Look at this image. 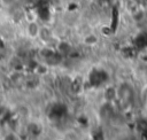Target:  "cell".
<instances>
[{
	"label": "cell",
	"mask_w": 147,
	"mask_h": 140,
	"mask_svg": "<svg viewBox=\"0 0 147 140\" xmlns=\"http://www.w3.org/2000/svg\"><path fill=\"white\" fill-rule=\"evenodd\" d=\"M29 132H30L32 135H38L39 132H40L39 125H37V124H31V125L29 126Z\"/></svg>",
	"instance_id": "5b68a950"
},
{
	"label": "cell",
	"mask_w": 147,
	"mask_h": 140,
	"mask_svg": "<svg viewBox=\"0 0 147 140\" xmlns=\"http://www.w3.org/2000/svg\"><path fill=\"white\" fill-rule=\"evenodd\" d=\"M67 112H68L67 106L63 104V103L57 102V103H54V104L51 107L49 112H48V116H49L51 119H56V120H59V119L63 118V117L67 115Z\"/></svg>",
	"instance_id": "7a4b0ae2"
},
{
	"label": "cell",
	"mask_w": 147,
	"mask_h": 140,
	"mask_svg": "<svg viewBox=\"0 0 147 140\" xmlns=\"http://www.w3.org/2000/svg\"><path fill=\"white\" fill-rule=\"evenodd\" d=\"M107 79H108L107 72L103 71V70H99V69H93V70L90 72V76H88L90 84H91L93 87H99V86L102 85Z\"/></svg>",
	"instance_id": "6da1fadb"
},
{
	"label": "cell",
	"mask_w": 147,
	"mask_h": 140,
	"mask_svg": "<svg viewBox=\"0 0 147 140\" xmlns=\"http://www.w3.org/2000/svg\"><path fill=\"white\" fill-rule=\"evenodd\" d=\"M37 13L39 15V17L41 20H48L49 16H51V13H49V7H48V3L44 0H40L37 5Z\"/></svg>",
	"instance_id": "3957f363"
},
{
	"label": "cell",
	"mask_w": 147,
	"mask_h": 140,
	"mask_svg": "<svg viewBox=\"0 0 147 140\" xmlns=\"http://www.w3.org/2000/svg\"><path fill=\"white\" fill-rule=\"evenodd\" d=\"M9 119H10V111L7 108L1 107L0 108V124H5L9 122Z\"/></svg>",
	"instance_id": "277c9868"
},
{
	"label": "cell",
	"mask_w": 147,
	"mask_h": 140,
	"mask_svg": "<svg viewBox=\"0 0 147 140\" xmlns=\"http://www.w3.org/2000/svg\"><path fill=\"white\" fill-rule=\"evenodd\" d=\"M37 31H38L37 25H36V24H30V26H29V32H30V34H31V36H34V34H37Z\"/></svg>",
	"instance_id": "8992f818"
}]
</instances>
